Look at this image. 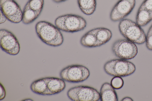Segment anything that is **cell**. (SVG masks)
Listing matches in <instances>:
<instances>
[{
	"mask_svg": "<svg viewBox=\"0 0 152 101\" xmlns=\"http://www.w3.org/2000/svg\"><path fill=\"white\" fill-rule=\"evenodd\" d=\"M35 28L39 38L46 44L55 47L63 43L64 38L60 30L51 23L41 21L37 23Z\"/></svg>",
	"mask_w": 152,
	"mask_h": 101,
	"instance_id": "6da1fadb",
	"label": "cell"
},
{
	"mask_svg": "<svg viewBox=\"0 0 152 101\" xmlns=\"http://www.w3.org/2000/svg\"><path fill=\"white\" fill-rule=\"evenodd\" d=\"M118 28L121 34L127 40L138 44L145 42L146 35L143 30L130 19H124L120 21Z\"/></svg>",
	"mask_w": 152,
	"mask_h": 101,
	"instance_id": "7a4b0ae2",
	"label": "cell"
},
{
	"mask_svg": "<svg viewBox=\"0 0 152 101\" xmlns=\"http://www.w3.org/2000/svg\"><path fill=\"white\" fill-rule=\"evenodd\" d=\"M55 24L60 30L71 33L82 31L87 25L86 21L83 17L71 14L58 17L56 19Z\"/></svg>",
	"mask_w": 152,
	"mask_h": 101,
	"instance_id": "3957f363",
	"label": "cell"
},
{
	"mask_svg": "<svg viewBox=\"0 0 152 101\" xmlns=\"http://www.w3.org/2000/svg\"><path fill=\"white\" fill-rule=\"evenodd\" d=\"M104 69L110 76L125 77L133 73L136 67L133 63L126 60L115 59L107 62L104 66Z\"/></svg>",
	"mask_w": 152,
	"mask_h": 101,
	"instance_id": "277c9868",
	"label": "cell"
},
{
	"mask_svg": "<svg viewBox=\"0 0 152 101\" xmlns=\"http://www.w3.org/2000/svg\"><path fill=\"white\" fill-rule=\"evenodd\" d=\"M90 75V71L87 68L78 65L68 66L63 69L60 73V76L62 79L72 83L82 82L87 79Z\"/></svg>",
	"mask_w": 152,
	"mask_h": 101,
	"instance_id": "5b68a950",
	"label": "cell"
},
{
	"mask_svg": "<svg viewBox=\"0 0 152 101\" xmlns=\"http://www.w3.org/2000/svg\"><path fill=\"white\" fill-rule=\"evenodd\" d=\"M67 95L74 101H101L100 93L94 88L87 86H80L69 89Z\"/></svg>",
	"mask_w": 152,
	"mask_h": 101,
	"instance_id": "8992f818",
	"label": "cell"
},
{
	"mask_svg": "<svg viewBox=\"0 0 152 101\" xmlns=\"http://www.w3.org/2000/svg\"><path fill=\"white\" fill-rule=\"evenodd\" d=\"M112 50L116 57L126 60L134 58L138 53V48L135 44L126 39L116 41L112 46Z\"/></svg>",
	"mask_w": 152,
	"mask_h": 101,
	"instance_id": "52a82bcc",
	"label": "cell"
},
{
	"mask_svg": "<svg viewBox=\"0 0 152 101\" xmlns=\"http://www.w3.org/2000/svg\"><path fill=\"white\" fill-rule=\"evenodd\" d=\"M0 45L3 51L10 55H17L20 51V44L17 38L6 29L0 30Z\"/></svg>",
	"mask_w": 152,
	"mask_h": 101,
	"instance_id": "ba28073f",
	"label": "cell"
},
{
	"mask_svg": "<svg viewBox=\"0 0 152 101\" xmlns=\"http://www.w3.org/2000/svg\"><path fill=\"white\" fill-rule=\"evenodd\" d=\"M0 11L9 21L16 23L22 21L23 12L14 0H0Z\"/></svg>",
	"mask_w": 152,
	"mask_h": 101,
	"instance_id": "9c48e42d",
	"label": "cell"
},
{
	"mask_svg": "<svg viewBox=\"0 0 152 101\" xmlns=\"http://www.w3.org/2000/svg\"><path fill=\"white\" fill-rule=\"evenodd\" d=\"M136 4L135 0H119L112 9L110 17L111 21H121L132 11Z\"/></svg>",
	"mask_w": 152,
	"mask_h": 101,
	"instance_id": "30bf717a",
	"label": "cell"
},
{
	"mask_svg": "<svg viewBox=\"0 0 152 101\" xmlns=\"http://www.w3.org/2000/svg\"><path fill=\"white\" fill-rule=\"evenodd\" d=\"M47 87L50 95L58 94L65 88L66 84L62 78L48 77Z\"/></svg>",
	"mask_w": 152,
	"mask_h": 101,
	"instance_id": "8fae6325",
	"label": "cell"
},
{
	"mask_svg": "<svg viewBox=\"0 0 152 101\" xmlns=\"http://www.w3.org/2000/svg\"><path fill=\"white\" fill-rule=\"evenodd\" d=\"M101 101H117V93L111 84L105 82L102 86L100 91Z\"/></svg>",
	"mask_w": 152,
	"mask_h": 101,
	"instance_id": "7c38bea8",
	"label": "cell"
},
{
	"mask_svg": "<svg viewBox=\"0 0 152 101\" xmlns=\"http://www.w3.org/2000/svg\"><path fill=\"white\" fill-rule=\"evenodd\" d=\"M48 77L36 80L32 83L30 89L34 93L40 95H50L47 87Z\"/></svg>",
	"mask_w": 152,
	"mask_h": 101,
	"instance_id": "4fadbf2b",
	"label": "cell"
},
{
	"mask_svg": "<svg viewBox=\"0 0 152 101\" xmlns=\"http://www.w3.org/2000/svg\"><path fill=\"white\" fill-rule=\"evenodd\" d=\"M96 32V28L92 29L86 33L80 39L81 44L87 48L98 47Z\"/></svg>",
	"mask_w": 152,
	"mask_h": 101,
	"instance_id": "5bb4252c",
	"label": "cell"
},
{
	"mask_svg": "<svg viewBox=\"0 0 152 101\" xmlns=\"http://www.w3.org/2000/svg\"><path fill=\"white\" fill-rule=\"evenodd\" d=\"M96 37L97 47L104 44L108 42L112 37V33L108 29L104 28H96Z\"/></svg>",
	"mask_w": 152,
	"mask_h": 101,
	"instance_id": "9a60e30c",
	"label": "cell"
},
{
	"mask_svg": "<svg viewBox=\"0 0 152 101\" xmlns=\"http://www.w3.org/2000/svg\"><path fill=\"white\" fill-rule=\"evenodd\" d=\"M79 8L84 14L91 15L95 11L96 0H77Z\"/></svg>",
	"mask_w": 152,
	"mask_h": 101,
	"instance_id": "2e32d148",
	"label": "cell"
},
{
	"mask_svg": "<svg viewBox=\"0 0 152 101\" xmlns=\"http://www.w3.org/2000/svg\"><path fill=\"white\" fill-rule=\"evenodd\" d=\"M136 23L141 27L144 26L152 20V14L139 7L136 18Z\"/></svg>",
	"mask_w": 152,
	"mask_h": 101,
	"instance_id": "e0dca14e",
	"label": "cell"
},
{
	"mask_svg": "<svg viewBox=\"0 0 152 101\" xmlns=\"http://www.w3.org/2000/svg\"><path fill=\"white\" fill-rule=\"evenodd\" d=\"M39 15L26 4L23 12L22 21L25 24H29L34 21Z\"/></svg>",
	"mask_w": 152,
	"mask_h": 101,
	"instance_id": "ac0fdd59",
	"label": "cell"
},
{
	"mask_svg": "<svg viewBox=\"0 0 152 101\" xmlns=\"http://www.w3.org/2000/svg\"><path fill=\"white\" fill-rule=\"evenodd\" d=\"M44 4V0H29L26 4L40 15L42 10Z\"/></svg>",
	"mask_w": 152,
	"mask_h": 101,
	"instance_id": "d6986e66",
	"label": "cell"
},
{
	"mask_svg": "<svg viewBox=\"0 0 152 101\" xmlns=\"http://www.w3.org/2000/svg\"><path fill=\"white\" fill-rule=\"evenodd\" d=\"M110 84L114 89H119L123 86L124 81L121 77L115 76L112 79Z\"/></svg>",
	"mask_w": 152,
	"mask_h": 101,
	"instance_id": "ffe728a7",
	"label": "cell"
},
{
	"mask_svg": "<svg viewBox=\"0 0 152 101\" xmlns=\"http://www.w3.org/2000/svg\"><path fill=\"white\" fill-rule=\"evenodd\" d=\"M145 42L147 48L149 50L152 51V25L148 31Z\"/></svg>",
	"mask_w": 152,
	"mask_h": 101,
	"instance_id": "44dd1931",
	"label": "cell"
},
{
	"mask_svg": "<svg viewBox=\"0 0 152 101\" xmlns=\"http://www.w3.org/2000/svg\"><path fill=\"white\" fill-rule=\"evenodd\" d=\"M140 7L152 14V0H144Z\"/></svg>",
	"mask_w": 152,
	"mask_h": 101,
	"instance_id": "7402d4cb",
	"label": "cell"
},
{
	"mask_svg": "<svg viewBox=\"0 0 152 101\" xmlns=\"http://www.w3.org/2000/svg\"><path fill=\"white\" fill-rule=\"evenodd\" d=\"M0 100H3L6 96V92L4 87L1 83L0 84Z\"/></svg>",
	"mask_w": 152,
	"mask_h": 101,
	"instance_id": "603a6c76",
	"label": "cell"
},
{
	"mask_svg": "<svg viewBox=\"0 0 152 101\" xmlns=\"http://www.w3.org/2000/svg\"><path fill=\"white\" fill-rule=\"evenodd\" d=\"M7 19L5 16L0 11V23L1 24L5 22Z\"/></svg>",
	"mask_w": 152,
	"mask_h": 101,
	"instance_id": "cb8c5ba5",
	"label": "cell"
},
{
	"mask_svg": "<svg viewBox=\"0 0 152 101\" xmlns=\"http://www.w3.org/2000/svg\"><path fill=\"white\" fill-rule=\"evenodd\" d=\"M121 101H133V100L130 97H126L123 98L121 100Z\"/></svg>",
	"mask_w": 152,
	"mask_h": 101,
	"instance_id": "d4e9b609",
	"label": "cell"
},
{
	"mask_svg": "<svg viewBox=\"0 0 152 101\" xmlns=\"http://www.w3.org/2000/svg\"><path fill=\"white\" fill-rule=\"evenodd\" d=\"M67 0H53L56 3H59L62 2L64 1Z\"/></svg>",
	"mask_w": 152,
	"mask_h": 101,
	"instance_id": "484cf974",
	"label": "cell"
}]
</instances>
